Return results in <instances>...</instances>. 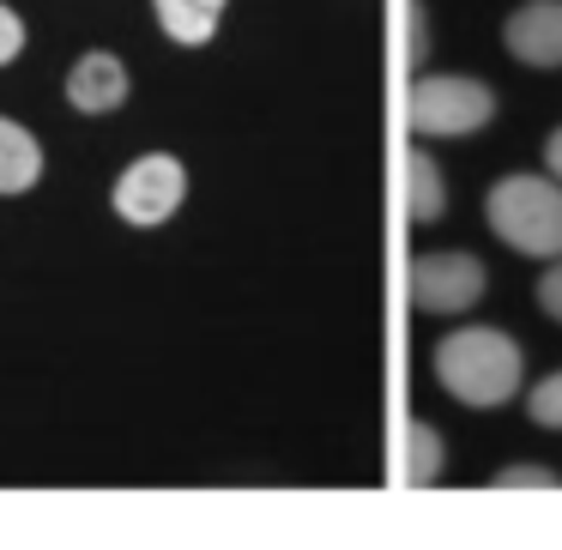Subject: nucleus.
<instances>
[{
  "label": "nucleus",
  "mask_w": 562,
  "mask_h": 550,
  "mask_svg": "<svg viewBox=\"0 0 562 550\" xmlns=\"http://www.w3.org/2000/svg\"><path fill=\"white\" fill-rule=\"evenodd\" d=\"M429 369H436L441 393L460 405H472V412H496V405H508L514 393H520L526 381V351L514 333L502 327H453L448 339H436V357H429Z\"/></svg>",
  "instance_id": "nucleus-1"
},
{
  "label": "nucleus",
  "mask_w": 562,
  "mask_h": 550,
  "mask_svg": "<svg viewBox=\"0 0 562 550\" xmlns=\"http://www.w3.org/2000/svg\"><path fill=\"white\" fill-rule=\"evenodd\" d=\"M484 218L496 231L502 248L526 260H562V182L557 176H502L496 188L484 194Z\"/></svg>",
  "instance_id": "nucleus-2"
},
{
  "label": "nucleus",
  "mask_w": 562,
  "mask_h": 550,
  "mask_svg": "<svg viewBox=\"0 0 562 550\" xmlns=\"http://www.w3.org/2000/svg\"><path fill=\"white\" fill-rule=\"evenodd\" d=\"M496 122V91L465 74H424L405 91V127L412 139H465Z\"/></svg>",
  "instance_id": "nucleus-3"
},
{
  "label": "nucleus",
  "mask_w": 562,
  "mask_h": 550,
  "mask_svg": "<svg viewBox=\"0 0 562 550\" xmlns=\"http://www.w3.org/2000/svg\"><path fill=\"white\" fill-rule=\"evenodd\" d=\"M182 200H188V164L176 151H139L110 188V212L122 224H134V231L170 224L182 212Z\"/></svg>",
  "instance_id": "nucleus-4"
},
{
  "label": "nucleus",
  "mask_w": 562,
  "mask_h": 550,
  "mask_svg": "<svg viewBox=\"0 0 562 550\" xmlns=\"http://www.w3.org/2000/svg\"><path fill=\"white\" fill-rule=\"evenodd\" d=\"M405 291H412V308L453 321V315H465V308L484 303L490 272H484V260H477L472 248H429V255L412 260Z\"/></svg>",
  "instance_id": "nucleus-5"
},
{
  "label": "nucleus",
  "mask_w": 562,
  "mask_h": 550,
  "mask_svg": "<svg viewBox=\"0 0 562 550\" xmlns=\"http://www.w3.org/2000/svg\"><path fill=\"white\" fill-rule=\"evenodd\" d=\"M502 49L520 67L557 74L562 67V0H520V7L502 19Z\"/></svg>",
  "instance_id": "nucleus-6"
},
{
  "label": "nucleus",
  "mask_w": 562,
  "mask_h": 550,
  "mask_svg": "<svg viewBox=\"0 0 562 550\" xmlns=\"http://www.w3.org/2000/svg\"><path fill=\"white\" fill-rule=\"evenodd\" d=\"M67 103L79 115H115L127 98H134V74L115 49H86L74 67H67Z\"/></svg>",
  "instance_id": "nucleus-7"
},
{
  "label": "nucleus",
  "mask_w": 562,
  "mask_h": 550,
  "mask_svg": "<svg viewBox=\"0 0 562 550\" xmlns=\"http://www.w3.org/2000/svg\"><path fill=\"white\" fill-rule=\"evenodd\" d=\"M400 188H405V218H412V224H441V218H448V176H441V164L429 158L424 146L405 151Z\"/></svg>",
  "instance_id": "nucleus-8"
},
{
  "label": "nucleus",
  "mask_w": 562,
  "mask_h": 550,
  "mask_svg": "<svg viewBox=\"0 0 562 550\" xmlns=\"http://www.w3.org/2000/svg\"><path fill=\"white\" fill-rule=\"evenodd\" d=\"M37 182H43V139L25 122L0 115V200L31 194Z\"/></svg>",
  "instance_id": "nucleus-9"
},
{
  "label": "nucleus",
  "mask_w": 562,
  "mask_h": 550,
  "mask_svg": "<svg viewBox=\"0 0 562 550\" xmlns=\"http://www.w3.org/2000/svg\"><path fill=\"white\" fill-rule=\"evenodd\" d=\"M224 7H231V0H151V19H158V31L170 43L206 49V43L218 37V25H224Z\"/></svg>",
  "instance_id": "nucleus-10"
},
{
  "label": "nucleus",
  "mask_w": 562,
  "mask_h": 550,
  "mask_svg": "<svg viewBox=\"0 0 562 550\" xmlns=\"http://www.w3.org/2000/svg\"><path fill=\"white\" fill-rule=\"evenodd\" d=\"M400 478L405 490H429L441 478V429L436 424H405V441H400Z\"/></svg>",
  "instance_id": "nucleus-11"
},
{
  "label": "nucleus",
  "mask_w": 562,
  "mask_h": 550,
  "mask_svg": "<svg viewBox=\"0 0 562 550\" xmlns=\"http://www.w3.org/2000/svg\"><path fill=\"white\" fill-rule=\"evenodd\" d=\"M526 417H532L538 429H562V369H550L544 381L526 388Z\"/></svg>",
  "instance_id": "nucleus-12"
},
{
  "label": "nucleus",
  "mask_w": 562,
  "mask_h": 550,
  "mask_svg": "<svg viewBox=\"0 0 562 550\" xmlns=\"http://www.w3.org/2000/svg\"><path fill=\"white\" fill-rule=\"evenodd\" d=\"M490 484L496 490H562V472H550V465H502Z\"/></svg>",
  "instance_id": "nucleus-13"
},
{
  "label": "nucleus",
  "mask_w": 562,
  "mask_h": 550,
  "mask_svg": "<svg viewBox=\"0 0 562 550\" xmlns=\"http://www.w3.org/2000/svg\"><path fill=\"white\" fill-rule=\"evenodd\" d=\"M25 37H31L25 19H19L13 7H7V0H0V67H13L19 55H25Z\"/></svg>",
  "instance_id": "nucleus-14"
},
{
  "label": "nucleus",
  "mask_w": 562,
  "mask_h": 550,
  "mask_svg": "<svg viewBox=\"0 0 562 550\" xmlns=\"http://www.w3.org/2000/svg\"><path fill=\"white\" fill-rule=\"evenodd\" d=\"M538 308L562 327V260H550V267L538 272Z\"/></svg>",
  "instance_id": "nucleus-15"
},
{
  "label": "nucleus",
  "mask_w": 562,
  "mask_h": 550,
  "mask_svg": "<svg viewBox=\"0 0 562 550\" xmlns=\"http://www.w3.org/2000/svg\"><path fill=\"white\" fill-rule=\"evenodd\" d=\"M405 19H412V25H405V55H412V67H424V49H429V37H424V0H417Z\"/></svg>",
  "instance_id": "nucleus-16"
},
{
  "label": "nucleus",
  "mask_w": 562,
  "mask_h": 550,
  "mask_svg": "<svg viewBox=\"0 0 562 550\" xmlns=\"http://www.w3.org/2000/svg\"><path fill=\"white\" fill-rule=\"evenodd\" d=\"M544 170H550V176H557V182H562V127H557V134L544 139Z\"/></svg>",
  "instance_id": "nucleus-17"
}]
</instances>
